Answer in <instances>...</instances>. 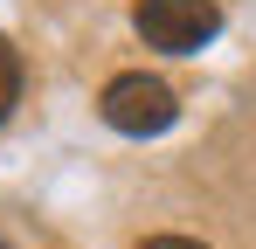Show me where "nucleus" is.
<instances>
[{
  "label": "nucleus",
  "instance_id": "f257e3e1",
  "mask_svg": "<svg viewBox=\"0 0 256 249\" xmlns=\"http://www.w3.org/2000/svg\"><path fill=\"white\" fill-rule=\"evenodd\" d=\"M97 111H104L111 132H125V138H160V132L180 118V97H173V83L146 76V70H125V76L104 83Z\"/></svg>",
  "mask_w": 256,
  "mask_h": 249
},
{
  "label": "nucleus",
  "instance_id": "f03ea898",
  "mask_svg": "<svg viewBox=\"0 0 256 249\" xmlns=\"http://www.w3.org/2000/svg\"><path fill=\"white\" fill-rule=\"evenodd\" d=\"M132 28H138V42H146V48L194 56L201 42H214L222 7H214V0H138V7H132Z\"/></svg>",
  "mask_w": 256,
  "mask_h": 249
},
{
  "label": "nucleus",
  "instance_id": "7ed1b4c3",
  "mask_svg": "<svg viewBox=\"0 0 256 249\" xmlns=\"http://www.w3.org/2000/svg\"><path fill=\"white\" fill-rule=\"evenodd\" d=\"M21 104V48L0 35V124H7V111Z\"/></svg>",
  "mask_w": 256,
  "mask_h": 249
},
{
  "label": "nucleus",
  "instance_id": "20e7f679",
  "mask_svg": "<svg viewBox=\"0 0 256 249\" xmlns=\"http://www.w3.org/2000/svg\"><path fill=\"white\" fill-rule=\"evenodd\" d=\"M138 249H208V242H194V236H146Z\"/></svg>",
  "mask_w": 256,
  "mask_h": 249
},
{
  "label": "nucleus",
  "instance_id": "39448f33",
  "mask_svg": "<svg viewBox=\"0 0 256 249\" xmlns=\"http://www.w3.org/2000/svg\"><path fill=\"white\" fill-rule=\"evenodd\" d=\"M0 249H7V242H0Z\"/></svg>",
  "mask_w": 256,
  "mask_h": 249
}]
</instances>
